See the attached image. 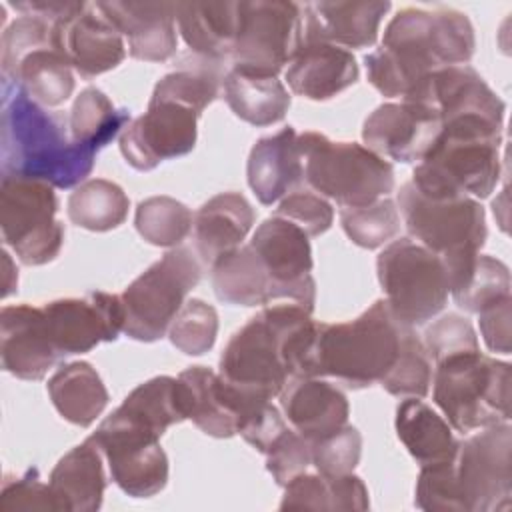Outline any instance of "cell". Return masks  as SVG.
I'll return each mask as SVG.
<instances>
[{
	"mask_svg": "<svg viewBox=\"0 0 512 512\" xmlns=\"http://www.w3.org/2000/svg\"><path fill=\"white\" fill-rule=\"evenodd\" d=\"M50 340L60 356L84 354L124 332V306L118 294L90 292L84 298H60L42 306Z\"/></svg>",
	"mask_w": 512,
	"mask_h": 512,
	"instance_id": "17",
	"label": "cell"
},
{
	"mask_svg": "<svg viewBox=\"0 0 512 512\" xmlns=\"http://www.w3.org/2000/svg\"><path fill=\"white\" fill-rule=\"evenodd\" d=\"M54 22L38 14H22L2 34V78H8L18 62L40 48L52 46Z\"/></svg>",
	"mask_w": 512,
	"mask_h": 512,
	"instance_id": "45",
	"label": "cell"
},
{
	"mask_svg": "<svg viewBox=\"0 0 512 512\" xmlns=\"http://www.w3.org/2000/svg\"><path fill=\"white\" fill-rule=\"evenodd\" d=\"M22 88L44 108L64 104L74 92V74L68 60L52 46L26 54L14 72L4 78Z\"/></svg>",
	"mask_w": 512,
	"mask_h": 512,
	"instance_id": "35",
	"label": "cell"
},
{
	"mask_svg": "<svg viewBox=\"0 0 512 512\" xmlns=\"http://www.w3.org/2000/svg\"><path fill=\"white\" fill-rule=\"evenodd\" d=\"M308 238L294 222L272 216L256 228L248 244L270 274L278 300H292L312 312L316 282L312 278L314 262Z\"/></svg>",
	"mask_w": 512,
	"mask_h": 512,
	"instance_id": "16",
	"label": "cell"
},
{
	"mask_svg": "<svg viewBox=\"0 0 512 512\" xmlns=\"http://www.w3.org/2000/svg\"><path fill=\"white\" fill-rule=\"evenodd\" d=\"M210 268L214 294L224 304L268 306L278 300L274 282L250 244L218 258Z\"/></svg>",
	"mask_w": 512,
	"mask_h": 512,
	"instance_id": "31",
	"label": "cell"
},
{
	"mask_svg": "<svg viewBox=\"0 0 512 512\" xmlns=\"http://www.w3.org/2000/svg\"><path fill=\"white\" fill-rule=\"evenodd\" d=\"M332 494H334V510L344 512H364L370 508L368 488L356 474H340L330 476Z\"/></svg>",
	"mask_w": 512,
	"mask_h": 512,
	"instance_id": "54",
	"label": "cell"
},
{
	"mask_svg": "<svg viewBox=\"0 0 512 512\" xmlns=\"http://www.w3.org/2000/svg\"><path fill=\"white\" fill-rule=\"evenodd\" d=\"M0 510H52L58 512L50 484H44L36 468L24 476L6 480L0 492Z\"/></svg>",
	"mask_w": 512,
	"mask_h": 512,
	"instance_id": "50",
	"label": "cell"
},
{
	"mask_svg": "<svg viewBox=\"0 0 512 512\" xmlns=\"http://www.w3.org/2000/svg\"><path fill=\"white\" fill-rule=\"evenodd\" d=\"M174 384L176 378L172 376H154L138 384L114 410V414L126 422L162 436L172 424L184 420L176 404Z\"/></svg>",
	"mask_w": 512,
	"mask_h": 512,
	"instance_id": "38",
	"label": "cell"
},
{
	"mask_svg": "<svg viewBox=\"0 0 512 512\" xmlns=\"http://www.w3.org/2000/svg\"><path fill=\"white\" fill-rule=\"evenodd\" d=\"M96 150L76 144L64 120L2 78L0 164L2 176L44 180L76 188L94 168Z\"/></svg>",
	"mask_w": 512,
	"mask_h": 512,
	"instance_id": "2",
	"label": "cell"
},
{
	"mask_svg": "<svg viewBox=\"0 0 512 512\" xmlns=\"http://www.w3.org/2000/svg\"><path fill=\"white\" fill-rule=\"evenodd\" d=\"M358 80L350 50L328 42H304L286 70L290 90L308 100H328Z\"/></svg>",
	"mask_w": 512,
	"mask_h": 512,
	"instance_id": "27",
	"label": "cell"
},
{
	"mask_svg": "<svg viewBox=\"0 0 512 512\" xmlns=\"http://www.w3.org/2000/svg\"><path fill=\"white\" fill-rule=\"evenodd\" d=\"M108 462L114 484L132 498H150L168 482V456L160 436L114 412L90 436Z\"/></svg>",
	"mask_w": 512,
	"mask_h": 512,
	"instance_id": "14",
	"label": "cell"
},
{
	"mask_svg": "<svg viewBox=\"0 0 512 512\" xmlns=\"http://www.w3.org/2000/svg\"><path fill=\"white\" fill-rule=\"evenodd\" d=\"M406 328L386 300H376L348 322H316L304 378L330 376L346 388H368L392 368Z\"/></svg>",
	"mask_w": 512,
	"mask_h": 512,
	"instance_id": "4",
	"label": "cell"
},
{
	"mask_svg": "<svg viewBox=\"0 0 512 512\" xmlns=\"http://www.w3.org/2000/svg\"><path fill=\"white\" fill-rule=\"evenodd\" d=\"M2 368L20 380H42L60 360L42 306L16 304L0 310Z\"/></svg>",
	"mask_w": 512,
	"mask_h": 512,
	"instance_id": "20",
	"label": "cell"
},
{
	"mask_svg": "<svg viewBox=\"0 0 512 512\" xmlns=\"http://www.w3.org/2000/svg\"><path fill=\"white\" fill-rule=\"evenodd\" d=\"M304 182L342 208L368 206L394 190L392 164L358 142H334L320 132L298 134Z\"/></svg>",
	"mask_w": 512,
	"mask_h": 512,
	"instance_id": "8",
	"label": "cell"
},
{
	"mask_svg": "<svg viewBox=\"0 0 512 512\" xmlns=\"http://www.w3.org/2000/svg\"><path fill=\"white\" fill-rule=\"evenodd\" d=\"M502 130V122L482 116L444 122L434 146L416 164L410 182L432 198H488L502 174Z\"/></svg>",
	"mask_w": 512,
	"mask_h": 512,
	"instance_id": "5",
	"label": "cell"
},
{
	"mask_svg": "<svg viewBox=\"0 0 512 512\" xmlns=\"http://www.w3.org/2000/svg\"><path fill=\"white\" fill-rule=\"evenodd\" d=\"M280 510H334L330 478L324 474H298L284 486Z\"/></svg>",
	"mask_w": 512,
	"mask_h": 512,
	"instance_id": "52",
	"label": "cell"
},
{
	"mask_svg": "<svg viewBox=\"0 0 512 512\" xmlns=\"http://www.w3.org/2000/svg\"><path fill=\"white\" fill-rule=\"evenodd\" d=\"M286 420L272 400H256L240 418L238 434L258 452H266L270 444L286 430Z\"/></svg>",
	"mask_w": 512,
	"mask_h": 512,
	"instance_id": "51",
	"label": "cell"
},
{
	"mask_svg": "<svg viewBox=\"0 0 512 512\" xmlns=\"http://www.w3.org/2000/svg\"><path fill=\"white\" fill-rule=\"evenodd\" d=\"M218 336V312L212 304L190 298L182 304L180 312L168 328V338L172 346L188 356L206 354Z\"/></svg>",
	"mask_w": 512,
	"mask_h": 512,
	"instance_id": "43",
	"label": "cell"
},
{
	"mask_svg": "<svg viewBox=\"0 0 512 512\" xmlns=\"http://www.w3.org/2000/svg\"><path fill=\"white\" fill-rule=\"evenodd\" d=\"M422 344L434 364L456 354L480 350L474 326L470 324L468 318L456 312H448L434 320L424 330Z\"/></svg>",
	"mask_w": 512,
	"mask_h": 512,
	"instance_id": "47",
	"label": "cell"
},
{
	"mask_svg": "<svg viewBox=\"0 0 512 512\" xmlns=\"http://www.w3.org/2000/svg\"><path fill=\"white\" fill-rule=\"evenodd\" d=\"M192 210L172 196H150L134 214L138 234L152 246L176 248L192 232Z\"/></svg>",
	"mask_w": 512,
	"mask_h": 512,
	"instance_id": "39",
	"label": "cell"
},
{
	"mask_svg": "<svg viewBox=\"0 0 512 512\" xmlns=\"http://www.w3.org/2000/svg\"><path fill=\"white\" fill-rule=\"evenodd\" d=\"M390 2H308L304 4V42H328L340 48H370Z\"/></svg>",
	"mask_w": 512,
	"mask_h": 512,
	"instance_id": "23",
	"label": "cell"
},
{
	"mask_svg": "<svg viewBox=\"0 0 512 512\" xmlns=\"http://www.w3.org/2000/svg\"><path fill=\"white\" fill-rule=\"evenodd\" d=\"M176 24L190 54L220 64L230 62L238 2H176Z\"/></svg>",
	"mask_w": 512,
	"mask_h": 512,
	"instance_id": "30",
	"label": "cell"
},
{
	"mask_svg": "<svg viewBox=\"0 0 512 512\" xmlns=\"http://www.w3.org/2000/svg\"><path fill=\"white\" fill-rule=\"evenodd\" d=\"M254 208L240 192H222L204 202L194 214V248L202 264L212 266L218 258L242 246L254 224Z\"/></svg>",
	"mask_w": 512,
	"mask_h": 512,
	"instance_id": "28",
	"label": "cell"
},
{
	"mask_svg": "<svg viewBox=\"0 0 512 512\" xmlns=\"http://www.w3.org/2000/svg\"><path fill=\"white\" fill-rule=\"evenodd\" d=\"M432 372V360L422 338L414 334V328H406L398 356L378 384L398 398H424L432 384Z\"/></svg>",
	"mask_w": 512,
	"mask_h": 512,
	"instance_id": "41",
	"label": "cell"
},
{
	"mask_svg": "<svg viewBox=\"0 0 512 512\" xmlns=\"http://www.w3.org/2000/svg\"><path fill=\"white\" fill-rule=\"evenodd\" d=\"M418 104L434 108L440 122L482 116L504 124L506 106L484 78L468 64L444 66L430 74Z\"/></svg>",
	"mask_w": 512,
	"mask_h": 512,
	"instance_id": "24",
	"label": "cell"
},
{
	"mask_svg": "<svg viewBox=\"0 0 512 512\" xmlns=\"http://www.w3.org/2000/svg\"><path fill=\"white\" fill-rule=\"evenodd\" d=\"M128 124L130 112L126 108H116L110 98L94 86L84 88L76 96L68 118L72 140L96 152L122 134Z\"/></svg>",
	"mask_w": 512,
	"mask_h": 512,
	"instance_id": "37",
	"label": "cell"
},
{
	"mask_svg": "<svg viewBox=\"0 0 512 512\" xmlns=\"http://www.w3.org/2000/svg\"><path fill=\"white\" fill-rule=\"evenodd\" d=\"M452 468L464 512L508 510L512 504V426L492 424L458 442Z\"/></svg>",
	"mask_w": 512,
	"mask_h": 512,
	"instance_id": "13",
	"label": "cell"
},
{
	"mask_svg": "<svg viewBox=\"0 0 512 512\" xmlns=\"http://www.w3.org/2000/svg\"><path fill=\"white\" fill-rule=\"evenodd\" d=\"M442 122L434 108L418 102L380 104L362 126L364 146L394 162H420L436 138Z\"/></svg>",
	"mask_w": 512,
	"mask_h": 512,
	"instance_id": "19",
	"label": "cell"
},
{
	"mask_svg": "<svg viewBox=\"0 0 512 512\" xmlns=\"http://www.w3.org/2000/svg\"><path fill=\"white\" fill-rule=\"evenodd\" d=\"M376 272L390 312L404 326L426 324L448 302L450 282L442 258L412 238L388 242L378 254Z\"/></svg>",
	"mask_w": 512,
	"mask_h": 512,
	"instance_id": "9",
	"label": "cell"
},
{
	"mask_svg": "<svg viewBox=\"0 0 512 512\" xmlns=\"http://www.w3.org/2000/svg\"><path fill=\"white\" fill-rule=\"evenodd\" d=\"M408 234L438 254L448 270L450 288L470 270L486 242V216L472 196L432 198L406 182L396 196Z\"/></svg>",
	"mask_w": 512,
	"mask_h": 512,
	"instance_id": "6",
	"label": "cell"
},
{
	"mask_svg": "<svg viewBox=\"0 0 512 512\" xmlns=\"http://www.w3.org/2000/svg\"><path fill=\"white\" fill-rule=\"evenodd\" d=\"M312 466L318 474L340 476L350 474L362 456V434L358 428L344 424L342 428L310 442Z\"/></svg>",
	"mask_w": 512,
	"mask_h": 512,
	"instance_id": "44",
	"label": "cell"
},
{
	"mask_svg": "<svg viewBox=\"0 0 512 512\" xmlns=\"http://www.w3.org/2000/svg\"><path fill=\"white\" fill-rule=\"evenodd\" d=\"M432 396L456 432L510 420V364L476 352L436 362Z\"/></svg>",
	"mask_w": 512,
	"mask_h": 512,
	"instance_id": "7",
	"label": "cell"
},
{
	"mask_svg": "<svg viewBox=\"0 0 512 512\" xmlns=\"http://www.w3.org/2000/svg\"><path fill=\"white\" fill-rule=\"evenodd\" d=\"M304 44L302 6L282 0L238 2L230 68L278 76Z\"/></svg>",
	"mask_w": 512,
	"mask_h": 512,
	"instance_id": "12",
	"label": "cell"
},
{
	"mask_svg": "<svg viewBox=\"0 0 512 512\" xmlns=\"http://www.w3.org/2000/svg\"><path fill=\"white\" fill-rule=\"evenodd\" d=\"M56 412L80 428L90 426L108 404V390L92 364L68 362L60 366L46 384Z\"/></svg>",
	"mask_w": 512,
	"mask_h": 512,
	"instance_id": "33",
	"label": "cell"
},
{
	"mask_svg": "<svg viewBox=\"0 0 512 512\" xmlns=\"http://www.w3.org/2000/svg\"><path fill=\"white\" fill-rule=\"evenodd\" d=\"M202 262L192 248H170L120 294L124 334L138 342H156L180 312L186 294L198 286Z\"/></svg>",
	"mask_w": 512,
	"mask_h": 512,
	"instance_id": "10",
	"label": "cell"
},
{
	"mask_svg": "<svg viewBox=\"0 0 512 512\" xmlns=\"http://www.w3.org/2000/svg\"><path fill=\"white\" fill-rule=\"evenodd\" d=\"M54 186L24 176H2L0 228L24 266L52 262L64 244V224L56 218Z\"/></svg>",
	"mask_w": 512,
	"mask_h": 512,
	"instance_id": "11",
	"label": "cell"
},
{
	"mask_svg": "<svg viewBox=\"0 0 512 512\" xmlns=\"http://www.w3.org/2000/svg\"><path fill=\"white\" fill-rule=\"evenodd\" d=\"M394 426L400 442L420 466L450 460L456 454L458 440L452 426L420 398H404L398 404Z\"/></svg>",
	"mask_w": 512,
	"mask_h": 512,
	"instance_id": "34",
	"label": "cell"
},
{
	"mask_svg": "<svg viewBox=\"0 0 512 512\" xmlns=\"http://www.w3.org/2000/svg\"><path fill=\"white\" fill-rule=\"evenodd\" d=\"M510 318H512V296H504L478 312V326L484 344L490 352L510 354Z\"/></svg>",
	"mask_w": 512,
	"mask_h": 512,
	"instance_id": "53",
	"label": "cell"
},
{
	"mask_svg": "<svg viewBox=\"0 0 512 512\" xmlns=\"http://www.w3.org/2000/svg\"><path fill=\"white\" fill-rule=\"evenodd\" d=\"M274 216L286 218L302 228L310 238L324 234L334 222L332 204L320 194L296 190L280 200Z\"/></svg>",
	"mask_w": 512,
	"mask_h": 512,
	"instance_id": "49",
	"label": "cell"
},
{
	"mask_svg": "<svg viewBox=\"0 0 512 512\" xmlns=\"http://www.w3.org/2000/svg\"><path fill=\"white\" fill-rule=\"evenodd\" d=\"M508 266L488 254H478L466 276L450 288V296L464 312L478 314L484 306L510 296Z\"/></svg>",
	"mask_w": 512,
	"mask_h": 512,
	"instance_id": "40",
	"label": "cell"
},
{
	"mask_svg": "<svg viewBox=\"0 0 512 512\" xmlns=\"http://www.w3.org/2000/svg\"><path fill=\"white\" fill-rule=\"evenodd\" d=\"M174 392L184 420H192L204 434L214 438L238 434L236 390L212 368L190 366L182 370Z\"/></svg>",
	"mask_w": 512,
	"mask_h": 512,
	"instance_id": "22",
	"label": "cell"
},
{
	"mask_svg": "<svg viewBox=\"0 0 512 512\" xmlns=\"http://www.w3.org/2000/svg\"><path fill=\"white\" fill-rule=\"evenodd\" d=\"M476 48L466 14L404 8L386 26L382 46L366 54L370 84L386 98L418 102L432 72L470 62Z\"/></svg>",
	"mask_w": 512,
	"mask_h": 512,
	"instance_id": "1",
	"label": "cell"
},
{
	"mask_svg": "<svg viewBox=\"0 0 512 512\" xmlns=\"http://www.w3.org/2000/svg\"><path fill=\"white\" fill-rule=\"evenodd\" d=\"M246 178L250 190L264 206H272L304 184L298 134L292 126L256 140L248 154Z\"/></svg>",
	"mask_w": 512,
	"mask_h": 512,
	"instance_id": "25",
	"label": "cell"
},
{
	"mask_svg": "<svg viewBox=\"0 0 512 512\" xmlns=\"http://www.w3.org/2000/svg\"><path fill=\"white\" fill-rule=\"evenodd\" d=\"M312 322V312L294 302L262 308L232 334L218 374L246 394L266 400L280 396L294 378V356Z\"/></svg>",
	"mask_w": 512,
	"mask_h": 512,
	"instance_id": "3",
	"label": "cell"
},
{
	"mask_svg": "<svg viewBox=\"0 0 512 512\" xmlns=\"http://www.w3.org/2000/svg\"><path fill=\"white\" fill-rule=\"evenodd\" d=\"M224 100L240 120L252 126H272L284 120L290 96L278 76L230 68L222 80Z\"/></svg>",
	"mask_w": 512,
	"mask_h": 512,
	"instance_id": "32",
	"label": "cell"
},
{
	"mask_svg": "<svg viewBox=\"0 0 512 512\" xmlns=\"http://www.w3.org/2000/svg\"><path fill=\"white\" fill-rule=\"evenodd\" d=\"M340 224L346 236L360 248H380L400 230V212L388 196L360 208H342Z\"/></svg>",
	"mask_w": 512,
	"mask_h": 512,
	"instance_id": "42",
	"label": "cell"
},
{
	"mask_svg": "<svg viewBox=\"0 0 512 512\" xmlns=\"http://www.w3.org/2000/svg\"><path fill=\"white\" fill-rule=\"evenodd\" d=\"M98 10L128 38V54L166 62L176 54V2H96Z\"/></svg>",
	"mask_w": 512,
	"mask_h": 512,
	"instance_id": "21",
	"label": "cell"
},
{
	"mask_svg": "<svg viewBox=\"0 0 512 512\" xmlns=\"http://www.w3.org/2000/svg\"><path fill=\"white\" fill-rule=\"evenodd\" d=\"M52 48L84 80L114 70L126 58L124 36L96 4L86 2L54 22Z\"/></svg>",
	"mask_w": 512,
	"mask_h": 512,
	"instance_id": "18",
	"label": "cell"
},
{
	"mask_svg": "<svg viewBox=\"0 0 512 512\" xmlns=\"http://www.w3.org/2000/svg\"><path fill=\"white\" fill-rule=\"evenodd\" d=\"M200 116L184 102L150 96L146 112L134 118L118 136L124 160L134 170L148 172L164 160L192 152Z\"/></svg>",
	"mask_w": 512,
	"mask_h": 512,
	"instance_id": "15",
	"label": "cell"
},
{
	"mask_svg": "<svg viewBox=\"0 0 512 512\" xmlns=\"http://www.w3.org/2000/svg\"><path fill=\"white\" fill-rule=\"evenodd\" d=\"M130 200L112 180L90 178L68 196L66 212L72 224L90 232H108L124 224Z\"/></svg>",
	"mask_w": 512,
	"mask_h": 512,
	"instance_id": "36",
	"label": "cell"
},
{
	"mask_svg": "<svg viewBox=\"0 0 512 512\" xmlns=\"http://www.w3.org/2000/svg\"><path fill=\"white\" fill-rule=\"evenodd\" d=\"M2 298H8L12 292H16V286H18V272H16V266L10 258V254L6 250H2Z\"/></svg>",
	"mask_w": 512,
	"mask_h": 512,
	"instance_id": "55",
	"label": "cell"
},
{
	"mask_svg": "<svg viewBox=\"0 0 512 512\" xmlns=\"http://www.w3.org/2000/svg\"><path fill=\"white\" fill-rule=\"evenodd\" d=\"M102 458L94 440L86 438L58 460L48 478L58 512H94L102 506L106 490Z\"/></svg>",
	"mask_w": 512,
	"mask_h": 512,
	"instance_id": "29",
	"label": "cell"
},
{
	"mask_svg": "<svg viewBox=\"0 0 512 512\" xmlns=\"http://www.w3.org/2000/svg\"><path fill=\"white\" fill-rule=\"evenodd\" d=\"M414 504L428 512H464L454 478L452 458L420 466Z\"/></svg>",
	"mask_w": 512,
	"mask_h": 512,
	"instance_id": "46",
	"label": "cell"
},
{
	"mask_svg": "<svg viewBox=\"0 0 512 512\" xmlns=\"http://www.w3.org/2000/svg\"><path fill=\"white\" fill-rule=\"evenodd\" d=\"M278 398L290 426L308 442L348 424L346 394L322 378H292Z\"/></svg>",
	"mask_w": 512,
	"mask_h": 512,
	"instance_id": "26",
	"label": "cell"
},
{
	"mask_svg": "<svg viewBox=\"0 0 512 512\" xmlns=\"http://www.w3.org/2000/svg\"><path fill=\"white\" fill-rule=\"evenodd\" d=\"M264 454L266 470L272 474L278 486H286L292 478L306 472V468L312 464L310 442L294 428H286Z\"/></svg>",
	"mask_w": 512,
	"mask_h": 512,
	"instance_id": "48",
	"label": "cell"
}]
</instances>
